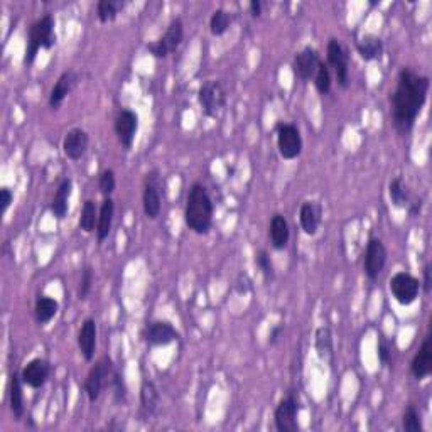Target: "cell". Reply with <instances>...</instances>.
<instances>
[{"label": "cell", "mask_w": 432, "mask_h": 432, "mask_svg": "<svg viewBox=\"0 0 432 432\" xmlns=\"http://www.w3.org/2000/svg\"><path fill=\"white\" fill-rule=\"evenodd\" d=\"M431 81L412 69L404 68L397 80V88L392 95V120L397 132L407 135L414 128L415 120L427 102Z\"/></svg>", "instance_id": "1"}, {"label": "cell", "mask_w": 432, "mask_h": 432, "mask_svg": "<svg viewBox=\"0 0 432 432\" xmlns=\"http://www.w3.org/2000/svg\"><path fill=\"white\" fill-rule=\"evenodd\" d=\"M213 201L208 189L200 182H194L188 191L184 208V221L189 230L198 235H206L213 225Z\"/></svg>", "instance_id": "2"}, {"label": "cell", "mask_w": 432, "mask_h": 432, "mask_svg": "<svg viewBox=\"0 0 432 432\" xmlns=\"http://www.w3.org/2000/svg\"><path fill=\"white\" fill-rule=\"evenodd\" d=\"M56 46V33H54V17L51 14H46L39 21L34 22L29 29V39H27L26 49V64H33L37 53L41 49H51Z\"/></svg>", "instance_id": "3"}, {"label": "cell", "mask_w": 432, "mask_h": 432, "mask_svg": "<svg viewBox=\"0 0 432 432\" xmlns=\"http://www.w3.org/2000/svg\"><path fill=\"white\" fill-rule=\"evenodd\" d=\"M114 363L108 356L100 358L92 370L88 372L87 380H85V394H87L88 400L95 404L102 395L103 388L112 381V375H114Z\"/></svg>", "instance_id": "4"}, {"label": "cell", "mask_w": 432, "mask_h": 432, "mask_svg": "<svg viewBox=\"0 0 432 432\" xmlns=\"http://www.w3.org/2000/svg\"><path fill=\"white\" fill-rule=\"evenodd\" d=\"M198 100L203 108V114L216 119L227 105V92H225L220 80H208L201 85L200 92H198Z\"/></svg>", "instance_id": "5"}, {"label": "cell", "mask_w": 432, "mask_h": 432, "mask_svg": "<svg viewBox=\"0 0 432 432\" xmlns=\"http://www.w3.org/2000/svg\"><path fill=\"white\" fill-rule=\"evenodd\" d=\"M182 37H184V26H182L181 19L176 17L169 26H167L164 36L159 37L157 41L149 42V44H147V49H149V53L153 54L154 58L164 60V58L173 54L179 46H181Z\"/></svg>", "instance_id": "6"}, {"label": "cell", "mask_w": 432, "mask_h": 432, "mask_svg": "<svg viewBox=\"0 0 432 432\" xmlns=\"http://www.w3.org/2000/svg\"><path fill=\"white\" fill-rule=\"evenodd\" d=\"M161 176L159 171L153 169L146 174V181H144V193H142V208L146 216L149 220H155L161 215L162 208V198H161Z\"/></svg>", "instance_id": "7"}, {"label": "cell", "mask_w": 432, "mask_h": 432, "mask_svg": "<svg viewBox=\"0 0 432 432\" xmlns=\"http://www.w3.org/2000/svg\"><path fill=\"white\" fill-rule=\"evenodd\" d=\"M390 293L394 299L400 306H411L417 301L420 293V282L414 275L407 274V272H399L390 279Z\"/></svg>", "instance_id": "8"}, {"label": "cell", "mask_w": 432, "mask_h": 432, "mask_svg": "<svg viewBox=\"0 0 432 432\" xmlns=\"http://www.w3.org/2000/svg\"><path fill=\"white\" fill-rule=\"evenodd\" d=\"M277 147L279 154L287 161L299 157L302 153V135L293 123H279L277 126Z\"/></svg>", "instance_id": "9"}, {"label": "cell", "mask_w": 432, "mask_h": 432, "mask_svg": "<svg viewBox=\"0 0 432 432\" xmlns=\"http://www.w3.org/2000/svg\"><path fill=\"white\" fill-rule=\"evenodd\" d=\"M297 414H299V402L294 394H289L284 397L275 407L274 412V422L275 429L279 432H295L299 429L297 424Z\"/></svg>", "instance_id": "10"}, {"label": "cell", "mask_w": 432, "mask_h": 432, "mask_svg": "<svg viewBox=\"0 0 432 432\" xmlns=\"http://www.w3.org/2000/svg\"><path fill=\"white\" fill-rule=\"evenodd\" d=\"M326 54H328V64L333 66L334 75H336L338 83L341 88H348L349 85V68H348V53L343 48L338 39H329L328 48H326Z\"/></svg>", "instance_id": "11"}, {"label": "cell", "mask_w": 432, "mask_h": 432, "mask_svg": "<svg viewBox=\"0 0 432 432\" xmlns=\"http://www.w3.org/2000/svg\"><path fill=\"white\" fill-rule=\"evenodd\" d=\"M385 263H387V248H385L383 242H381L380 239H370L363 260L365 275H367L370 280L379 279Z\"/></svg>", "instance_id": "12"}, {"label": "cell", "mask_w": 432, "mask_h": 432, "mask_svg": "<svg viewBox=\"0 0 432 432\" xmlns=\"http://www.w3.org/2000/svg\"><path fill=\"white\" fill-rule=\"evenodd\" d=\"M114 128L116 139L122 144L123 149L130 150L139 130V115L135 114V112L128 110V108H123V110L119 112V115H116Z\"/></svg>", "instance_id": "13"}, {"label": "cell", "mask_w": 432, "mask_h": 432, "mask_svg": "<svg viewBox=\"0 0 432 432\" xmlns=\"http://www.w3.org/2000/svg\"><path fill=\"white\" fill-rule=\"evenodd\" d=\"M319 64H321L319 53L313 48V46H306L302 51L295 54L293 68L295 75L301 78L302 81H309L314 80V76H316Z\"/></svg>", "instance_id": "14"}, {"label": "cell", "mask_w": 432, "mask_h": 432, "mask_svg": "<svg viewBox=\"0 0 432 432\" xmlns=\"http://www.w3.org/2000/svg\"><path fill=\"white\" fill-rule=\"evenodd\" d=\"M51 375V365L44 358H34L22 368L21 377L24 385L31 388H41Z\"/></svg>", "instance_id": "15"}, {"label": "cell", "mask_w": 432, "mask_h": 432, "mask_svg": "<svg viewBox=\"0 0 432 432\" xmlns=\"http://www.w3.org/2000/svg\"><path fill=\"white\" fill-rule=\"evenodd\" d=\"M144 338L150 346H167L179 340V333L171 322L154 321L146 328Z\"/></svg>", "instance_id": "16"}, {"label": "cell", "mask_w": 432, "mask_h": 432, "mask_svg": "<svg viewBox=\"0 0 432 432\" xmlns=\"http://www.w3.org/2000/svg\"><path fill=\"white\" fill-rule=\"evenodd\" d=\"M89 137L83 128H71L63 139V153L71 161H80L88 150Z\"/></svg>", "instance_id": "17"}, {"label": "cell", "mask_w": 432, "mask_h": 432, "mask_svg": "<svg viewBox=\"0 0 432 432\" xmlns=\"http://www.w3.org/2000/svg\"><path fill=\"white\" fill-rule=\"evenodd\" d=\"M96 336H98V329H96L95 319H85V322L80 328V333H78V348H80L81 355L85 356L87 361H92L93 356H95Z\"/></svg>", "instance_id": "18"}, {"label": "cell", "mask_w": 432, "mask_h": 432, "mask_svg": "<svg viewBox=\"0 0 432 432\" xmlns=\"http://www.w3.org/2000/svg\"><path fill=\"white\" fill-rule=\"evenodd\" d=\"M322 208L318 201H306L301 206L299 211V221H301V228L304 230L306 235H316L319 225H321Z\"/></svg>", "instance_id": "19"}, {"label": "cell", "mask_w": 432, "mask_h": 432, "mask_svg": "<svg viewBox=\"0 0 432 432\" xmlns=\"http://www.w3.org/2000/svg\"><path fill=\"white\" fill-rule=\"evenodd\" d=\"M76 85V75L75 71H64L63 75H61L60 78H58L56 85H54L51 93H49V107L53 108V110H58V108L61 107V103L64 102L66 96L71 93V89L75 88Z\"/></svg>", "instance_id": "20"}, {"label": "cell", "mask_w": 432, "mask_h": 432, "mask_svg": "<svg viewBox=\"0 0 432 432\" xmlns=\"http://www.w3.org/2000/svg\"><path fill=\"white\" fill-rule=\"evenodd\" d=\"M432 370V341L431 338L424 340L422 346H420L419 353L414 356L411 363V372L415 380H424Z\"/></svg>", "instance_id": "21"}, {"label": "cell", "mask_w": 432, "mask_h": 432, "mask_svg": "<svg viewBox=\"0 0 432 432\" xmlns=\"http://www.w3.org/2000/svg\"><path fill=\"white\" fill-rule=\"evenodd\" d=\"M159 402H161V395H159L154 381L144 380L142 387H140V412H142L144 417H153L155 411H157Z\"/></svg>", "instance_id": "22"}, {"label": "cell", "mask_w": 432, "mask_h": 432, "mask_svg": "<svg viewBox=\"0 0 432 432\" xmlns=\"http://www.w3.org/2000/svg\"><path fill=\"white\" fill-rule=\"evenodd\" d=\"M268 235H270V243L275 250H284V248L287 247L291 239V230L286 216L280 215V213L272 216L270 232H268Z\"/></svg>", "instance_id": "23"}, {"label": "cell", "mask_w": 432, "mask_h": 432, "mask_svg": "<svg viewBox=\"0 0 432 432\" xmlns=\"http://www.w3.org/2000/svg\"><path fill=\"white\" fill-rule=\"evenodd\" d=\"M71 191H73V181L71 179L66 178L60 182L56 193H54L53 203H51V211H53V215L58 218V220H63V218L68 215Z\"/></svg>", "instance_id": "24"}, {"label": "cell", "mask_w": 432, "mask_h": 432, "mask_svg": "<svg viewBox=\"0 0 432 432\" xmlns=\"http://www.w3.org/2000/svg\"><path fill=\"white\" fill-rule=\"evenodd\" d=\"M22 377L19 372H14L10 377V387H9V400H10V411H12L14 419L21 420L24 417V392H22Z\"/></svg>", "instance_id": "25"}, {"label": "cell", "mask_w": 432, "mask_h": 432, "mask_svg": "<svg viewBox=\"0 0 432 432\" xmlns=\"http://www.w3.org/2000/svg\"><path fill=\"white\" fill-rule=\"evenodd\" d=\"M114 215H115V203L112 198H105L102 206H100L98 211V223H96V236H98V242L102 243L103 240L108 239L112 230V223H114Z\"/></svg>", "instance_id": "26"}, {"label": "cell", "mask_w": 432, "mask_h": 432, "mask_svg": "<svg viewBox=\"0 0 432 432\" xmlns=\"http://www.w3.org/2000/svg\"><path fill=\"white\" fill-rule=\"evenodd\" d=\"M356 51L363 61L380 60L383 54V41L379 36L367 34L356 42Z\"/></svg>", "instance_id": "27"}, {"label": "cell", "mask_w": 432, "mask_h": 432, "mask_svg": "<svg viewBox=\"0 0 432 432\" xmlns=\"http://www.w3.org/2000/svg\"><path fill=\"white\" fill-rule=\"evenodd\" d=\"M60 311V304H58L56 299L49 297V295H39L36 299V306H34V314H36V321L41 326L48 325L51 319L58 314Z\"/></svg>", "instance_id": "28"}, {"label": "cell", "mask_w": 432, "mask_h": 432, "mask_svg": "<svg viewBox=\"0 0 432 432\" xmlns=\"http://www.w3.org/2000/svg\"><path fill=\"white\" fill-rule=\"evenodd\" d=\"M314 346H316L318 356L321 358V360L333 363V356H334L333 334H331V329L328 328V326H321V328H318L316 343H314Z\"/></svg>", "instance_id": "29"}, {"label": "cell", "mask_w": 432, "mask_h": 432, "mask_svg": "<svg viewBox=\"0 0 432 432\" xmlns=\"http://www.w3.org/2000/svg\"><path fill=\"white\" fill-rule=\"evenodd\" d=\"M388 196H390L392 205L395 208H407L408 201H411V194H408L407 184L404 182L402 178L392 179L388 184Z\"/></svg>", "instance_id": "30"}, {"label": "cell", "mask_w": 432, "mask_h": 432, "mask_svg": "<svg viewBox=\"0 0 432 432\" xmlns=\"http://www.w3.org/2000/svg\"><path fill=\"white\" fill-rule=\"evenodd\" d=\"M127 6V2L122 0H100L96 3V17L100 19V22H112L115 21L116 15L120 14V10H123V7Z\"/></svg>", "instance_id": "31"}, {"label": "cell", "mask_w": 432, "mask_h": 432, "mask_svg": "<svg viewBox=\"0 0 432 432\" xmlns=\"http://www.w3.org/2000/svg\"><path fill=\"white\" fill-rule=\"evenodd\" d=\"M80 228L85 233H92L95 230L96 223H98V209H96V203L93 200H87L81 208V216H80Z\"/></svg>", "instance_id": "32"}, {"label": "cell", "mask_w": 432, "mask_h": 432, "mask_svg": "<svg viewBox=\"0 0 432 432\" xmlns=\"http://www.w3.org/2000/svg\"><path fill=\"white\" fill-rule=\"evenodd\" d=\"M232 14L225 9H216L209 19V31L213 36H223L232 26Z\"/></svg>", "instance_id": "33"}, {"label": "cell", "mask_w": 432, "mask_h": 432, "mask_svg": "<svg viewBox=\"0 0 432 432\" xmlns=\"http://www.w3.org/2000/svg\"><path fill=\"white\" fill-rule=\"evenodd\" d=\"M402 427H404V431H407V432H422V420H420V414L417 412V408L412 406V404L406 408V412H404Z\"/></svg>", "instance_id": "34"}, {"label": "cell", "mask_w": 432, "mask_h": 432, "mask_svg": "<svg viewBox=\"0 0 432 432\" xmlns=\"http://www.w3.org/2000/svg\"><path fill=\"white\" fill-rule=\"evenodd\" d=\"M314 85H316V89L321 95H328L331 89V71H329V64L322 63L319 64L316 76H314Z\"/></svg>", "instance_id": "35"}, {"label": "cell", "mask_w": 432, "mask_h": 432, "mask_svg": "<svg viewBox=\"0 0 432 432\" xmlns=\"http://www.w3.org/2000/svg\"><path fill=\"white\" fill-rule=\"evenodd\" d=\"M116 188L115 173L112 169H105L98 178V189L105 198H110Z\"/></svg>", "instance_id": "36"}, {"label": "cell", "mask_w": 432, "mask_h": 432, "mask_svg": "<svg viewBox=\"0 0 432 432\" xmlns=\"http://www.w3.org/2000/svg\"><path fill=\"white\" fill-rule=\"evenodd\" d=\"M112 388H114V397L116 404H123L127 400V385L126 380H123L122 373L119 370H114V375H112L110 381Z\"/></svg>", "instance_id": "37"}, {"label": "cell", "mask_w": 432, "mask_h": 432, "mask_svg": "<svg viewBox=\"0 0 432 432\" xmlns=\"http://www.w3.org/2000/svg\"><path fill=\"white\" fill-rule=\"evenodd\" d=\"M255 263L257 267L260 268V272H262L263 279H266L267 282L274 279V263H272L270 255H268L267 250H260L259 254H257Z\"/></svg>", "instance_id": "38"}, {"label": "cell", "mask_w": 432, "mask_h": 432, "mask_svg": "<svg viewBox=\"0 0 432 432\" xmlns=\"http://www.w3.org/2000/svg\"><path fill=\"white\" fill-rule=\"evenodd\" d=\"M92 284H93V267L85 266L83 272H81L80 287H78V299H80V301H85V299L88 297L89 291H92Z\"/></svg>", "instance_id": "39"}, {"label": "cell", "mask_w": 432, "mask_h": 432, "mask_svg": "<svg viewBox=\"0 0 432 432\" xmlns=\"http://www.w3.org/2000/svg\"><path fill=\"white\" fill-rule=\"evenodd\" d=\"M379 360L383 367H390V361H392V348L388 345V341L385 340L383 336L380 338V343H379Z\"/></svg>", "instance_id": "40"}, {"label": "cell", "mask_w": 432, "mask_h": 432, "mask_svg": "<svg viewBox=\"0 0 432 432\" xmlns=\"http://www.w3.org/2000/svg\"><path fill=\"white\" fill-rule=\"evenodd\" d=\"M14 201V193L9 188L0 189V203H2V213H6L9 209V206Z\"/></svg>", "instance_id": "41"}, {"label": "cell", "mask_w": 432, "mask_h": 432, "mask_svg": "<svg viewBox=\"0 0 432 432\" xmlns=\"http://www.w3.org/2000/svg\"><path fill=\"white\" fill-rule=\"evenodd\" d=\"M282 329H284V326H282V325L274 326V328L270 329V333H268V343H270V345H275V343H277L279 338H280V334H282Z\"/></svg>", "instance_id": "42"}, {"label": "cell", "mask_w": 432, "mask_h": 432, "mask_svg": "<svg viewBox=\"0 0 432 432\" xmlns=\"http://www.w3.org/2000/svg\"><path fill=\"white\" fill-rule=\"evenodd\" d=\"M248 291H250V280L247 279V275H245V280H242V275H240L239 282H236V293L247 294Z\"/></svg>", "instance_id": "43"}, {"label": "cell", "mask_w": 432, "mask_h": 432, "mask_svg": "<svg viewBox=\"0 0 432 432\" xmlns=\"http://www.w3.org/2000/svg\"><path fill=\"white\" fill-rule=\"evenodd\" d=\"M431 284H432V280H431V266H429V263H427V266L424 267V293H426V294L431 293Z\"/></svg>", "instance_id": "44"}, {"label": "cell", "mask_w": 432, "mask_h": 432, "mask_svg": "<svg viewBox=\"0 0 432 432\" xmlns=\"http://www.w3.org/2000/svg\"><path fill=\"white\" fill-rule=\"evenodd\" d=\"M250 10H252V15H254V17H259V15L262 14V2H260V0H252Z\"/></svg>", "instance_id": "45"}]
</instances>
